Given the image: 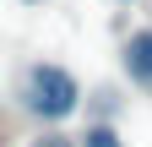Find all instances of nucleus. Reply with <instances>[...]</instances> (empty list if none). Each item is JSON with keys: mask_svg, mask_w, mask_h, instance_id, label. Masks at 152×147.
<instances>
[{"mask_svg": "<svg viewBox=\"0 0 152 147\" xmlns=\"http://www.w3.org/2000/svg\"><path fill=\"white\" fill-rule=\"evenodd\" d=\"M22 109L33 120L60 125V120H71L76 109H82V82H76L65 65H54V60H33L22 71Z\"/></svg>", "mask_w": 152, "mask_h": 147, "instance_id": "obj_1", "label": "nucleus"}, {"mask_svg": "<svg viewBox=\"0 0 152 147\" xmlns=\"http://www.w3.org/2000/svg\"><path fill=\"white\" fill-rule=\"evenodd\" d=\"M0 131H6V115H0Z\"/></svg>", "mask_w": 152, "mask_h": 147, "instance_id": "obj_6", "label": "nucleus"}, {"mask_svg": "<svg viewBox=\"0 0 152 147\" xmlns=\"http://www.w3.org/2000/svg\"><path fill=\"white\" fill-rule=\"evenodd\" d=\"M82 147H120V131H114V125H87Z\"/></svg>", "mask_w": 152, "mask_h": 147, "instance_id": "obj_3", "label": "nucleus"}, {"mask_svg": "<svg viewBox=\"0 0 152 147\" xmlns=\"http://www.w3.org/2000/svg\"><path fill=\"white\" fill-rule=\"evenodd\" d=\"M125 76L141 87V93H152V27H141V33H130L125 38Z\"/></svg>", "mask_w": 152, "mask_h": 147, "instance_id": "obj_2", "label": "nucleus"}, {"mask_svg": "<svg viewBox=\"0 0 152 147\" xmlns=\"http://www.w3.org/2000/svg\"><path fill=\"white\" fill-rule=\"evenodd\" d=\"M27 147H82L76 136H65V131H44V136H33Z\"/></svg>", "mask_w": 152, "mask_h": 147, "instance_id": "obj_4", "label": "nucleus"}, {"mask_svg": "<svg viewBox=\"0 0 152 147\" xmlns=\"http://www.w3.org/2000/svg\"><path fill=\"white\" fill-rule=\"evenodd\" d=\"M22 6H44V0H22Z\"/></svg>", "mask_w": 152, "mask_h": 147, "instance_id": "obj_5", "label": "nucleus"}]
</instances>
